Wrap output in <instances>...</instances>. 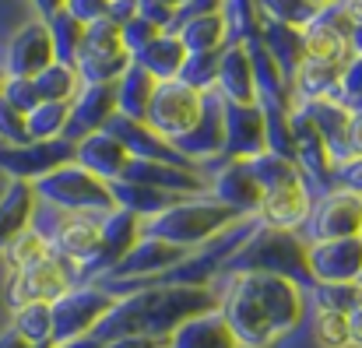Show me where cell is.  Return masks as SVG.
Returning a JSON list of instances; mask_svg holds the SVG:
<instances>
[{
    "mask_svg": "<svg viewBox=\"0 0 362 348\" xmlns=\"http://www.w3.org/2000/svg\"><path fill=\"white\" fill-rule=\"evenodd\" d=\"M218 313L240 348H278L306 320V289L271 271H229Z\"/></svg>",
    "mask_w": 362,
    "mask_h": 348,
    "instance_id": "cell-1",
    "label": "cell"
},
{
    "mask_svg": "<svg viewBox=\"0 0 362 348\" xmlns=\"http://www.w3.org/2000/svg\"><path fill=\"white\" fill-rule=\"evenodd\" d=\"M218 310V292L208 285H141L117 299V306L95 327V342L144 335V338H169L183 320Z\"/></svg>",
    "mask_w": 362,
    "mask_h": 348,
    "instance_id": "cell-2",
    "label": "cell"
},
{
    "mask_svg": "<svg viewBox=\"0 0 362 348\" xmlns=\"http://www.w3.org/2000/svg\"><path fill=\"white\" fill-rule=\"evenodd\" d=\"M243 219H250V215L233 211L229 204L215 201L211 194H194V197H180L176 204H169L155 215H144L141 229L144 236H158V239L194 253L197 246H208L211 239H218Z\"/></svg>",
    "mask_w": 362,
    "mask_h": 348,
    "instance_id": "cell-3",
    "label": "cell"
},
{
    "mask_svg": "<svg viewBox=\"0 0 362 348\" xmlns=\"http://www.w3.org/2000/svg\"><path fill=\"white\" fill-rule=\"evenodd\" d=\"M306 246H310V239H303L299 232L267 229L257 222V229L236 246V253L226 260L222 271H271V274H285V278L299 282L303 289H313Z\"/></svg>",
    "mask_w": 362,
    "mask_h": 348,
    "instance_id": "cell-4",
    "label": "cell"
},
{
    "mask_svg": "<svg viewBox=\"0 0 362 348\" xmlns=\"http://www.w3.org/2000/svg\"><path fill=\"white\" fill-rule=\"evenodd\" d=\"M32 190H35L39 204L57 208V211H67V215L103 219V215H110L117 208L110 183L99 180V176H92L88 169H81L78 162H64L53 173L32 180Z\"/></svg>",
    "mask_w": 362,
    "mask_h": 348,
    "instance_id": "cell-5",
    "label": "cell"
},
{
    "mask_svg": "<svg viewBox=\"0 0 362 348\" xmlns=\"http://www.w3.org/2000/svg\"><path fill=\"white\" fill-rule=\"evenodd\" d=\"M117 299H120V292L110 285H99V282L71 285L57 303H49V310H53V345L49 348L95 335V327L117 306Z\"/></svg>",
    "mask_w": 362,
    "mask_h": 348,
    "instance_id": "cell-6",
    "label": "cell"
},
{
    "mask_svg": "<svg viewBox=\"0 0 362 348\" xmlns=\"http://www.w3.org/2000/svg\"><path fill=\"white\" fill-rule=\"evenodd\" d=\"M42 219H32V226L46 236L49 243V253L60 257L64 264L85 271L99 253H103V222L92 219V215H67V211H57V208H35Z\"/></svg>",
    "mask_w": 362,
    "mask_h": 348,
    "instance_id": "cell-7",
    "label": "cell"
},
{
    "mask_svg": "<svg viewBox=\"0 0 362 348\" xmlns=\"http://www.w3.org/2000/svg\"><path fill=\"white\" fill-rule=\"evenodd\" d=\"M74 67H78L85 85H113L123 71L130 67V53L123 46L120 25H113L110 18L92 21L85 28L81 50L74 57Z\"/></svg>",
    "mask_w": 362,
    "mask_h": 348,
    "instance_id": "cell-8",
    "label": "cell"
},
{
    "mask_svg": "<svg viewBox=\"0 0 362 348\" xmlns=\"http://www.w3.org/2000/svg\"><path fill=\"white\" fill-rule=\"evenodd\" d=\"M204 113V95L187 88L183 81H158L155 85V95H151V106H148V127L165 137V141H176L183 137Z\"/></svg>",
    "mask_w": 362,
    "mask_h": 348,
    "instance_id": "cell-9",
    "label": "cell"
},
{
    "mask_svg": "<svg viewBox=\"0 0 362 348\" xmlns=\"http://www.w3.org/2000/svg\"><path fill=\"white\" fill-rule=\"evenodd\" d=\"M71 285H74V278H71L67 264L49 253V257H42L28 267L11 271V278L4 285V303L11 310L21 306V303H57Z\"/></svg>",
    "mask_w": 362,
    "mask_h": 348,
    "instance_id": "cell-10",
    "label": "cell"
},
{
    "mask_svg": "<svg viewBox=\"0 0 362 348\" xmlns=\"http://www.w3.org/2000/svg\"><path fill=\"white\" fill-rule=\"evenodd\" d=\"M187 257V250H180V246H173V243H165V239H158V236H141L134 246H130V253L123 257L120 264L103 278V282H110V289H117V285H151V282H158L165 271H173L180 260Z\"/></svg>",
    "mask_w": 362,
    "mask_h": 348,
    "instance_id": "cell-11",
    "label": "cell"
},
{
    "mask_svg": "<svg viewBox=\"0 0 362 348\" xmlns=\"http://www.w3.org/2000/svg\"><path fill=\"white\" fill-rule=\"evenodd\" d=\"M306 264L313 285H345L359 282L362 274V239L345 236V239H313L306 246Z\"/></svg>",
    "mask_w": 362,
    "mask_h": 348,
    "instance_id": "cell-12",
    "label": "cell"
},
{
    "mask_svg": "<svg viewBox=\"0 0 362 348\" xmlns=\"http://www.w3.org/2000/svg\"><path fill=\"white\" fill-rule=\"evenodd\" d=\"M64 162H74V141H67V137L28 141V144H4L0 141V173H7L11 180L32 183Z\"/></svg>",
    "mask_w": 362,
    "mask_h": 348,
    "instance_id": "cell-13",
    "label": "cell"
},
{
    "mask_svg": "<svg viewBox=\"0 0 362 348\" xmlns=\"http://www.w3.org/2000/svg\"><path fill=\"white\" fill-rule=\"evenodd\" d=\"M362 229V197L349 190H324L320 197H313V211L306 219L310 243L313 239H345V236H359Z\"/></svg>",
    "mask_w": 362,
    "mask_h": 348,
    "instance_id": "cell-14",
    "label": "cell"
},
{
    "mask_svg": "<svg viewBox=\"0 0 362 348\" xmlns=\"http://www.w3.org/2000/svg\"><path fill=\"white\" fill-rule=\"evenodd\" d=\"M53 60H57V53H53L49 25L42 18H32L11 35L7 57H4V74L7 78H35Z\"/></svg>",
    "mask_w": 362,
    "mask_h": 348,
    "instance_id": "cell-15",
    "label": "cell"
},
{
    "mask_svg": "<svg viewBox=\"0 0 362 348\" xmlns=\"http://www.w3.org/2000/svg\"><path fill=\"white\" fill-rule=\"evenodd\" d=\"M352 25H356V21H352L338 4L317 7L313 21L299 28V32H303V50H306V57L345 64V60H349V32H352Z\"/></svg>",
    "mask_w": 362,
    "mask_h": 348,
    "instance_id": "cell-16",
    "label": "cell"
},
{
    "mask_svg": "<svg viewBox=\"0 0 362 348\" xmlns=\"http://www.w3.org/2000/svg\"><path fill=\"white\" fill-rule=\"evenodd\" d=\"M313 190H310V183L306 180H299V183H288V187H278V190H264L260 194V204H257V211H253V219L260 222V226H267V229H303L306 226V219H310V211H313Z\"/></svg>",
    "mask_w": 362,
    "mask_h": 348,
    "instance_id": "cell-17",
    "label": "cell"
},
{
    "mask_svg": "<svg viewBox=\"0 0 362 348\" xmlns=\"http://www.w3.org/2000/svg\"><path fill=\"white\" fill-rule=\"evenodd\" d=\"M173 148L190 166L194 162H204V158H215V155L226 151V120H222V95L218 92H208L204 95V113H201V120L183 137H176Z\"/></svg>",
    "mask_w": 362,
    "mask_h": 348,
    "instance_id": "cell-18",
    "label": "cell"
},
{
    "mask_svg": "<svg viewBox=\"0 0 362 348\" xmlns=\"http://www.w3.org/2000/svg\"><path fill=\"white\" fill-rule=\"evenodd\" d=\"M99 222H103V253H99L85 271H78L81 278H106L123 257L130 253V246L144 236L141 215H134V211H127V208H113V211L103 215Z\"/></svg>",
    "mask_w": 362,
    "mask_h": 348,
    "instance_id": "cell-19",
    "label": "cell"
},
{
    "mask_svg": "<svg viewBox=\"0 0 362 348\" xmlns=\"http://www.w3.org/2000/svg\"><path fill=\"white\" fill-rule=\"evenodd\" d=\"M130 158H134V155L123 148V141L117 134H110L106 127H103V130H92V134H85V137L74 141V162H78L81 169H88L92 176L106 180V183L123 180Z\"/></svg>",
    "mask_w": 362,
    "mask_h": 348,
    "instance_id": "cell-20",
    "label": "cell"
},
{
    "mask_svg": "<svg viewBox=\"0 0 362 348\" xmlns=\"http://www.w3.org/2000/svg\"><path fill=\"white\" fill-rule=\"evenodd\" d=\"M222 120H226V151L229 158H253L260 155L264 144V113L257 103L240 106V103H226L222 99Z\"/></svg>",
    "mask_w": 362,
    "mask_h": 348,
    "instance_id": "cell-21",
    "label": "cell"
},
{
    "mask_svg": "<svg viewBox=\"0 0 362 348\" xmlns=\"http://www.w3.org/2000/svg\"><path fill=\"white\" fill-rule=\"evenodd\" d=\"M117 113V81L113 85H81V92L71 103V123H67V141H78L92 130H103L110 116Z\"/></svg>",
    "mask_w": 362,
    "mask_h": 348,
    "instance_id": "cell-22",
    "label": "cell"
},
{
    "mask_svg": "<svg viewBox=\"0 0 362 348\" xmlns=\"http://www.w3.org/2000/svg\"><path fill=\"white\" fill-rule=\"evenodd\" d=\"M208 194H211L215 201L229 204V208L240 211V215H253L257 204H260V187H257L253 169H250L246 158H229V162L215 173V180L208 183Z\"/></svg>",
    "mask_w": 362,
    "mask_h": 348,
    "instance_id": "cell-23",
    "label": "cell"
},
{
    "mask_svg": "<svg viewBox=\"0 0 362 348\" xmlns=\"http://www.w3.org/2000/svg\"><path fill=\"white\" fill-rule=\"evenodd\" d=\"M215 92H218L226 103H240V106L257 103L253 64H250L246 42H229V46L218 53V78H215Z\"/></svg>",
    "mask_w": 362,
    "mask_h": 348,
    "instance_id": "cell-24",
    "label": "cell"
},
{
    "mask_svg": "<svg viewBox=\"0 0 362 348\" xmlns=\"http://www.w3.org/2000/svg\"><path fill=\"white\" fill-rule=\"evenodd\" d=\"M341 67L334 60H317V57H303V64L292 71L288 88H292V103H313V99H338V81H341Z\"/></svg>",
    "mask_w": 362,
    "mask_h": 348,
    "instance_id": "cell-25",
    "label": "cell"
},
{
    "mask_svg": "<svg viewBox=\"0 0 362 348\" xmlns=\"http://www.w3.org/2000/svg\"><path fill=\"white\" fill-rule=\"evenodd\" d=\"M39 208V197L32 190V183L25 180H11L7 190L0 194V257L7 253V246L32 226Z\"/></svg>",
    "mask_w": 362,
    "mask_h": 348,
    "instance_id": "cell-26",
    "label": "cell"
},
{
    "mask_svg": "<svg viewBox=\"0 0 362 348\" xmlns=\"http://www.w3.org/2000/svg\"><path fill=\"white\" fill-rule=\"evenodd\" d=\"M303 110L310 113L317 134L324 137L331 158L334 162L349 158V120H352V110L341 99H313V103H303Z\"/></svg>",
    "mask_w": 362,
    "mask_h": 348,
    "instance_id": "cell-27",
    "label": "cell"
},
{
    "mask_svg": "<svg viewBox=\"0 0 362 348\" xmlns=\"http://www.w3.org/2000/svg\"><path fill=\"white\" fill-rule=\"evenodd\" d=\"M169 348H240V342L233 338L226 317L218 310H208V313L183 320L169 335Z\"/></svg>",
    "mask_w": 362,
    "mask_h": 348,
    "instance_id": "cell-28",
    "label": "cell"
},
{
    "mask_svg": "<svg viewBox=\"0 0 362 348\" xmlns=\"http://www.w3.org/2000/svg\"><path fill=\"white\" fill-rule=\"evenodd\" d=\"M173 35L183 42L187 53H222L229 46V21L222 11L194 14L173 28Z\"/></svg>",
    "mask_w": 362,
    "mask_h": 348,
    "instance_id": "cell-29",
    "label": "cell"
},
{
    "mask_svg": "<svg viewBox=\"0 0 362 348\" xmlns=\"http://www.w3.org/2000/svg\"><path fill=\"white\" fill-rule=\"evenodd\" d=\"M155 85L158 81L144 67H137L130 60V67L117 78V113L127 116V120L144 123L148 120V106H151V95H155Z\"/></svg>",
    "mask_w": 362,
    "mask_h": 348,
    "instance_id": "cell-30",
    "label": "cell"
},
{
    "mask_svg": "<svg viewBox=\"0 0 362 348\" xmlns=\"http://www.w3.org/2000/svg\"><path fill=\"white\" fill-rule=\"evenodd\" d=\"M264 50L274 57V64L281 67L285 78H292V71L303 64L306 50H303V32L292 28V25H281V21H271V18H260V35Z\"/></svg>",
    "mask_w": 362,
    "mask_h": 348,
    "instance_id": "cell-31",
    "label": "cell"
},
{
    "mask_svg": "<svg viewBox=\"0 0 362 348\" xmlns=\"http://www.w3.org/2000/svg\"><path fill=\"white\" fill-rule=\"evenodd\" d=\"M183 60H187V50H183V42H180L173 32H162V35L151 39L141 53H134V64L144 67L155 81H173V78H180Z\"/></svg>",
    "mask_w": 362,
    "mask_h": 348,
    "instance_id": "cell-32",
    "label": "cell"
},
{
    "mask_svg": "<svg viewBox=\"0 0 362 348\" xmlns=\"http://www.w3.org/2000/svg\"><path fill=\"white\" fill-rule=\"evenodd\" d=\"M11 331L21 335L28 345L49 348L53 345V310L49 303H21L11 310Z\"/></svg>",
    "mask_w": 362,
    "mask_h": 348,
    "instance_id": "cell-33",
    "label": "cell"
},
{
    "mask_svg": "<svg viewBox=\"0 0 362 348\" xmlns=\"http://www.w3.org/2000/svg\"><path fill=\"white\" fill-rule=\"evenodd\" d=\"M250 162V169H253V180H257V187H260V194L264 190H278V187H288V183H299V180H306L303 173H299V166L288 158V155H278V151H260V155H253V158H246Z\"/></svg>",
    "mask_w": 362,
    "mask_h": 348,
    "instance_id": "cell-34",
    "label": "cell"
},
{
    "mask_svg": "<svg viewBox=\"0 0 362 348\" xmlns=\"http://www.w3.org/2000/svg\"><path fill=\"white\" fill-rule=\"evenodd\" d=\"M35 88L46 103H74V95L81 92V74L74 64H64V60H53L46 71H39L35 78Z\"/></svg>",
    "mask_w": 362,
    "mask_h": 348,
    "instance_id": "cell-35",
    "label": "cell"
},
{
    "mask_svg": "<svg viewBox=\"0 0 362 348\" xmlns=\"http://www.w3.org/2000/svg\"><path fill=\"white\" fill-rule=\"evenodd\" d=\"M71 123V103H39L32 113H25V127L32 141H57L67 134Z\"/></svg>",
    "mask_w": 362,
    "mask_h": 348,
    "instance_id": "cell-36",
    "label": "cell"
},
{
    "mask_svg": "<svg viewBox=\"0 0 362 348\" xmlns=\"http://www.w3.org/2000/svg\"><path fill=\"white\" fill-rule=\"evenodd\" d=\"M46 25H49V39H53V53H57V60L74 64V57H78V50H81V39H85V25L74 21L64 7H60Z\"/></svg>",
    "mask_w": 362,
    "mask_h": 348,
    "instance_id": "cell-37",
    "label": "cell"
},
{
    "mask_svg": "<svg viewBox=\"0 0 362 348\" xmlns=\"http://www.w3.org/2000/svg\"><path fill=\"white\" fill-rule=\"evenodd\" d=\"M215 78H218V53H187L176 81L208 95V92H215Z\"/></svg>",
    "mask_w": 362,
    "mask_h": 348,
    "instance_id": "cell-38",
    "label": "cell"
},
{
    "mask_svg": "<svg viewBox=\"0 0 362 348\" xmlns=\"http://www.w3.org/2000/svg\"><path fill=\"white\" fill-rule=\"evenodd\" d=\"M313 303L317 310H334V313H352L362 306V285L345 282V285H313Z\"/></svg>",
    "mask_w": 362,
    "mask_h": 348,
    "instance_id": "cell-39",
    "label": "cell"
},
{
    "mask_svg": "<svg viewBox=\"0 0 362 348\" xmlns=\"http://www.w3.org/2000/svg\"><path fill=\"white\" fill-rule=\"evenodd\" d=\"M313 345L317 348H349V313L317 310V313H313Z\"/></svg>",
    "mask_w": 362,
    "mask_h": 348,
    "instance_id": "cell-40",
    "label": "cell"
},
{
    "mask_svg": "<svg viewBox=\"0 0 362 348\" xmlns=\"http://www.w3.org/2000/svg\"><path fill=\"white\" fill-rule=\"evenodd\" d=\"M4 257H7L11 271H18V267H28V264H35V260L49 257V243H46V236L35 229V226H28V229L7 246V253H4Z\"/></svg>",
    "mask_w": 362,
    "mask_h": 348,
    "instance_id": "cell-41",
    "label": "cell"
},
{
    "mask_svg": "<svg viewBox=\"0 0 362 348\" xmlns=\"http://www.w3.org/2000/svg\"><path fill=\"white\" fill-rule=\"evenodd\" d=\"M260 14L271 18V21H281V25H292V28H303L313 21L317 7H310L306 0H257Z\"/></svg>",
    "mask_w": 362,
    "mask_h": 348,
    "instance_id": "cell-42",
    "label": "cell"
},
{
    "mask_svg": "<svg viewBox=\"0 0 362 348\" xmlns=\"http://www.w3.org/2000/svg\"><path fill=\"white\" fill-rule=\"evenodd\" d=\"M4 103H11L18 113H32L39 103H42V95H39V88H35V81L32 78H7L4 81V95H0Z\"/></svg>",
    "mask_w": 362,
    "mask_h": 348,
    "instance_id": "cell-43",
    "label": "cell"
},
{
    "mask_svg": "<svg viewBox=\"0 0 362 348\" xmlns=\"http://www.w3.org/2000/svg\"><path fill=\"white\" fill-rule=\"evenodd\" d=\"M120 35H123V46H127L130 60H134V53H141L151 39H158V35H162V28H158V25H151V21H144V18L137 14V18H130V21L123 25Z\"/></svg>",
    "mask_w": 362,
    "mask_h": 348,
    "instance_id": "cell-44",
    "label": "cell"
},
{
    "mask_svg": "<svg viewBox=\"0 0 362 348\" xmlns=\"http://www.w3.org/2000/svg\"><path fill=\"white\" fill-rule=\"evenodd\" d=\"M331 187H338V190H349V194L362 197V155H349V158L334 162Z\"/></svg>",
    "mask_w": 362,
    "mask_h": 348,
    "instance_id": "cell-45",
    "label": "cell"
},
{
    "mask_svg": "<svg viewBox=\"0 0 362 348\" xmlns=\"http://www.w3.org/2000/svg\"><path fill=\"white\" fill-rule=\"evenodd\" d=\"M0 141L4 144H28V127H25V113H18L11 103L0 99Z\"/></svg>",
    "mask_w": 362,
    "mask_h": 348,
    "instance_id": "cell-46",
    "label": "cell"
},
{
    "mask_svg": "<svg viewBox=\"0 0 362 348\" xmlns=\"http://www.w3.org/2000/svg\"><path fill=\"white\" fill-rule=\"evenodd\" d=\"M362 95V57H349L341 67V81H338V99L349 106Z\"/></svg>",
    "mask_w": 362,
    "mask_h": 348,
    "instance_id": "cell-47",
    "label": "cell"
},
{
    "mask_svg": "<svg viewBox=\"0 0 362 348\" xmlns=\"http://www.w3.org/2000/svg\"><path fill=\"white\" fill-rule=\"evenodd\" d=\"M64 11H67L74 21H81V25L88 28L92 21H103V18H106L110 0H64Z\"/></svg>",
    "mask_w": 362,
    "mask_h": 348,
    "instance_id": "cell-48",
    "label": "cell"
},
{
    "mask_svg": "<svg viewBox=\"0 0 362 348\" xmlns=\"http://www.w3.org/2000/svg\"><path fill=\"white\" fill-rule=\"evenodd\" d=\"M95 348H169V338H144V335H127V338H110Z\"/></svg>",
    "mask_w": 362,
    "mask_h": 348,
    "instance_id": "cell-49",
    "label": "cell"
},
{
    "mask_svg": "<svg viewBox=\"0 0 362 348\" xmlns=\"http://www.w3.org/2000/svg\"><path fill=\"white\" fill-rule=\"evenodd\" d=\"M106 18H110L113 25H120V28H123L130 18H137V0H110Z\"/></svg>",
    "mask_w": 362,
    "mask_h": 348,
    "instance_id": "cell-50",
    "label": "cell"
},
{
    "mask_svg": "<svg viewBox=\"0 0 362 348\" xmlns=\"http://www.w3.org/2000/svg\"><path fill=\"white\" fill-rule=\"evenodd\" d=\"M349 155H362V110H352L349 120Z\"/></svg>",
    "mask_w": 362,
    "mask_h": 348,
    "instance_id": "cell-51",
    "label": "cell"
},
{
    "mask_svg": "<svg viewBox=\"0 0 362 348\" xmlns=\"http://www.w3.org/2000/svg\"><path fill=\"white\" fill-rule=\"evenodd\" d=\"M349 348H362V306L349 313Z\"/></svg>",
    "mask_w": 362,
    "mask_h": 348,
    "instance_id": "cell-52",
    "label": "cell"
},
{
    "mask_svg": "<svg viewBox=\"0 0 362 348\" xmlns=\"http://www.w3.org/2000/svg\"><path fill=\"white\" fill-rule=\"evenodd\" d=\"M32 4H35V11H39L35 18H42V21H49V18L64 7V0H32Z\"/></svg>",
    "mask_w": 362,
    "mask_h": 348,
    "instance_id": "cell-53",
    "label": "cell"
},
{
    "mask_svg": "<svg viewBox=\"0 0 362 348\" xmlns=\"http://www.w3.org/2000/svg\"><path fill=\"white\" fill-rule=\"evenodd\" d=\"M349 57H362V21H356L349 32Z\"/></svg>",
    "mask_w": 362,
    "mask_h": 348,
    "instance_id": "cell-54",
    "label": "cell"
},
{
    "mask_svg": "<svg viewBox=\"0 0 362 348\" xmlns=\"http://www.w3.org/2000/svg\"><path fill=\"white\" fill-rule=\"evenodd\" d=\"M0 348H35V345H28V342H25L21 335H14V331L7 327V331L0 335Z\"/></svg>",
    "mask_w": 362,
    "mask_h": 348,
    "instance_id": "cell-55",
    "label": "cell"
},
{
    "mask_svg": "<svg viewBox=\"0 0 362 348\" xmlns=\"http://www.w3.org/2000/svg\"><path fill=\"white\" fill-rule=\"evenodd\" d=\"M352 21H362V0H334Z\"/></svg>",
    "mask_w": 362,
    "mask_h": 348,
    "instance_id": "cell-56",
    "label": "cell"
},
{
    "mask_svg": "<svg viewBox=\"0 0 362 348\" xmlns=\"http://www.w3.org/2000/svg\"><path fill=\"white\" fill-rule=\"evenodd\" d=\"M155 4H162V7H169V11H180L187 0H155Z\"/></svg>",
    "mask_w": 362,
    "mask_h": 348,
    "instance_id": "cell-57",
    "label": "cell"
},
{
    "mask_svg": "<svg viewBox=\"0 0 362 348\" xmlns=\"http://www.w3.org/2000/svg\"><path fill=\"white\" fill-rule=\"evenodd\" d=\"M310 7H327V4H334V0H306Z\"/></svg>",
    "mask_w": 362,
    "mask_h": 348,
    "instance_id": "cell-58",
    "label": "cell"
},
{
    "mask_svg": "<svg viewBox=\"0 0 362 348\" xmlns=\"http://www.w3.org/2000/svg\"><path fill=\"white\" fill-rule=\"evenodd\" d=\"M349 110H362V95L356 99V103H349Z\"/></svg>",
    "mask_w": 362,
    "mask_h": 348,
    "instance_id": "cell-59",
    "label": "cell"
},
{
    "mask_svg": "<svg viewBox=\"0 0 362 348\" xmlns=\"http://www.w3.org/2000/svg\"><path fill=\"white\" fill-rule=\"evenodd\" d=\"M4 81H7V74H4V67H0V95H4Z\"/></svg>",
    "mask_w": 362,
    "mask_h": 348,
    "instance_id": "cell-60",
    "label": "cell"
},
{
    "mask_svg": "<svg viewBox=\"0 0 362 348\" xmlns=\"http://www.w3.org/2000/svg\"><path fill=\"white\" fill-rule=\"evenodd\" d=\"M359 285H362V274H359Z\"/></svg>",
    "mask_w": 362,
    "mask_h": 348,
    "instance_id": "cell-61",
    "label": "cell"
},
{
    "mask_svg": "<svg viewBox=\"0 0 362 348\" xmlns=\"http://www.w3.org/2000/svg\"><path fill=\"white\" fill-rule=\"evenodd\" d=\"M359 239H362V229H359Z\"/></svg>",
    "mask_w": 362,
    "mask_h": 348,
    "instance_id": "cell-62",
    "label": "cell"
}]
</instances>
